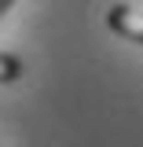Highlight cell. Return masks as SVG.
Instances as JSON below:
<instances>
[{"mask_svg": "<svg viewBox=\"0 0 143 147\" xmlns=\"http://www.w3.org/2000/svg\"><path fill=\"white\" fill-rule=\"evenodd\" d=\"M107 22H110L114 33H121V37H128V40L143 44V15H140V11H132L128 4H114L110 15H107Z\"/></svg>", "mask_w": 143, "mask_h": 147, "instance_id": "obj_1", "label": "cell"}, {"mask_svg": "<svg viewBox=\"0 0 143 147\" xmlns=\"http://www.w3.org/2000/svg\"><path fill=\"white\" fill-rule=\"evenodd\" d=\"M22 77V63H18L15 55H4L0 52V85H11Z\"/></svg>", "mask_w": 143, "mask_h": 147, "instance_id": "obj_2", "label": "cell"}, {"mask_svg": "<svg viewBox=\"0 0 143 147\" xmlns=\"http://www.w3.org/2000/svg\"><path fill=\"white\" fill-rule=\"evenodd\" d=\"M11 4H15V0H0V18L7 15V7H11Z\"/></svg>", "mask_w": 143, "mask_h": 147, "instance_id": "obj_3", "label": "cell"}]
</instances>
